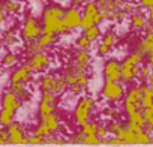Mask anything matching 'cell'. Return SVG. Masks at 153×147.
Returning a JSON list of instances; mask_svg holds the SVG:
<instances>
[{
  "label": "cell",
  "instance_id": "obj_24",
  "mask_svg": "<svg viewBox=\"0 0 153 147\" xmlns=\"http://www.w3.org/2000/svg\"><path fill=\"white\" fill-rule=\"evenodd\" d=\"M92 41L83 33V35H80L78 38H76V41H75V47L76 48H80V50H90L92 48Z\"/></svg>",
  "mask_w": 153,
  "mask_h": 147
},
{
  "label": "cell",
  "instance_id": "obj_32",
  "mask_svg": "<svg viewBox=\"0 0 153 147\" xmlns=\"http://www.w3.org/2000/svg\"><path fill=\"white\" fill-rule=\"evenodd\" d=\"M9 141V134H8V129H0V144L3 143H8Z\"/></svg>",
  "mask_w": 153,
  "mask_h": 147
},
{
  "label": "cell",
  "instance_id": "obj_36",
  "mask_svg": "<svg viewBox=\"0 0 153 147\" xmlns=\"http://www.w3.org/2000/svg\"><path fill=\"white\" fill-rule=\"evenodd\" d=\"M150 86H153V66H152V74H150V77H149V81H147Z\"/></svg>",
  "mask_w": 153,
  "mask_h": 147
},
{
  "label": "cell",
  "instance_id": "obj_14",
  "mask_svg": "<svg viewBox=\"0 0 153 147\" xmlns=\"http://www.w3.org/2000/svg\"><path fill=\"white\" fill-rule=\"evenodd\" d=\"M29 65L32 66V69L35 72H45V71H48V68L51 65V57L45 51L35 53V54H32V57L29 60Z\"/></svg>",
  "mask_w": 153,
  "mask_h": 147
},
{
  "label": "cell",
  "instance_id": "obj_40",
  "mask_svg": "<svg viewBox=\"0 0 153 147\" xmlns=\"http://www.w3.org/2000/svg\"><path fill=\"white\" fill-rule=\"evenodd\" d=\"M150 54H153V51H152V53H150ZM147 56H149V54H147Z\"/></svg>",
  "mask_w": 153,
  "mask_h": 147
},
{
  "label": "cell",
  "instance_id": "obj_30",
  "mask_svg": "<svg viewBox=\"0 0 153 147\" xmlns=\"http://www.w3.org/2000/svg\"><path fill=\"white\" fill-rule=\"evenodd\" d=\"M3 42H5V45L12 47V45H15V44L18 42V38H17V35H15V33L8 32V33H5V36H3Z\"/></svg>",
  "mask_w": 153,
  "mask_h": 147
},
{
  "label": "cell",
  "instance_id": "obj_3",
  "mask_svg": "<svg viewBox=\"0 0 153 147\" xmlns=\"http://www.w3.org/2000/svg\"><path fill=\"white\" fill-rule=\"evenodd\" d=\"M63 77L68 83V90L72 95H80V93H83L84 90L89 89L90 78L87 75V72H81L78 69H75L74 66L68 65L66 69H65Z\"/></svg>",
  "mask_w": 153,
  "mask_h": 147
},
{
  "label": "cell",
  "instance_id": "obj_15",
  "mask_svg": "<svg viewBox=\"0 0 153 147\" xmlns=\"http://www.w3.org/2000/svg\"><path fill=\"white\" fill-rule=\"evenodd\" d=\"M81 18H83V14L81 11L76 8V6H71L66 9L65 12V17H63V21L66 24L68 29L71 30H75V29H80V24H81Z\"/></svg>",
  "mask_w": 153,
  "mask_h": 147
},
{
  "label": "cell",
  "instance_id": "obj_1",
  "mask_svg": "<svg viewBox=\"0 0 153 147\" xmlns=\"http://www.w3.org/2000/svg\"><path fill=\"white\" fill-rule=\"evenodd\" d=\"M66 9H63L59 5H51L47 6L42 12V27L45 32H53L57 33L59 36H66L72 30L66 27L63 17H65Z\"/></svg>",
  "mask_w": 153,
  "mask_h": 147
},
{
  "label": "cell",
  "instance_id": "obj_19",
  "mask_svg": "<svg viewBox=\"0 0 153 147\" xmlns=\"http://www.w3.org/2000/svg\"><path fill=\"white\" fill-rule=\"evenodd\" d=\"M48 128H50V131L53 132V134H57L59 131H60V128H62V125H60V116H59V113H53V114H50V116H47V117H44V119H41Z\"/></svg>",
  "mask_w": 153,
  "mask_h": 147
},
{
  "label": "cell",
  "instance_id": "obj_6",
  "mask_svg": "<svg viewBox=\"0 0 153 147\" xmlns=\"http://www.w3.org/2000/svg\"><path fill=\"white\" fill-rule=\"evenodd\" d=\"M123 110H125L126 116H131L135 111L143 110V89H141V84L140 86H132L126 92L125 101H123Z\"/></svg>",
  "mask_w": 153,
  "mask_h": 147
},
{
  "label": "cell",
  "instance_id": "obj_28",
  "mask_svg": "<svg viewBox=\"0 0 153 147\" xmlns=\"http://www.w3.org/2000/svg\"><path fill=\"white\" fill-rule=\"evenodd\" d=\"M3 8L8 14H17L21 11V3L12 2V0H6V2H3Z\"/></svg>",
  "mask_w": 153,
  "mask_h": 147
},
{
  "label": "cell",
  "instance_id": "obj_12",
  "mask_svg": "<svg viewBox=\"0 0 153 147\" xmlns=\"http://www.w3.org/2000/svg\"><path fill=\"white\" fill-rule=\"evenodd\" d=\"M117 42H119L117 33H116L114 30L107 32V33L102 36V39L99 41V44H98V56H99V57H107V56L113 51V48L117 45Z\"/></svg>",
  "mask_w": 153,
  "mask_h": 147
},
{
  "label": "cell",
  "instance_id": "obj_23",
  "mask_svg": "<svg viewBox=\"0 0 153 147\" xmlns=\"http://www.w3.org/2000/svg\"><path fill=\"white\" fill-rule=\"evenodd\" d=\"M35 135H38V137H41V138H44V140H47V138H50V137H53L54 134L50 131V128L41 120V123L36 126V129H35V132H33Z\"/></svg>",
  "mask_w": 153,
  "mask_h": 147
},
{
  "label": "cell",
  "instance_id": "obj_38",
  "mask_svg": "<svg viewBox=\"0 0 153 147\" xmlns=\"http://www.w3.org/2000/svg\"><path fill=\"white\" fill-rule=\"evenodd\" d=\"M152 141H153V134H152Z\"/></svg>",
  "mask_w": 153,
  "mask_h": 147
},
{
  "label": "cell",
  "instance_id": "obj_18",
  "mask_svg": "<svg viewBox=\"0 0 153 147\" xmlns=\"http://www.w3.org/2000/svg\"><path fill=\"white\" fill-rule=\"evenodd\" d=\"M143 9H144V8H140L138 11H135L134 14L129 15V18H131V29H132V30H144V29L147 27L149 21L146 20Z\"/></svg>",
  "mask_w": 153,
  "mask_h": 147
},
{
  "label": "cell",
  "instance_id": "obj_2",
  "mask_svg": "<svg viewBox=\"0 0 153 147\" xmlns=\"http://www.w3.org/2000/svg\"><path fill=\"white\" fill-rule=\"evenodd\" d=\"M146 59L147 56L140 50H135L126 56V59L122 62V78H120V81L125 86H131L138 80L141 65L146 62Z\"/></svg>",
  "mask_w": 153,
  "mask_h": 147
},
{
  "label": "cell",
  "instance_id": "obj_33",
  "mask_svg": "<svg viewBox=\"0 0 153 147\" xmlns=\"http://www.w3.org/2000/svg\"><path fill=\"white\" fill-rule=\"evenodd\" d=\"M140 5L143 6V8H152L153 6V0H140Z\"/></svg>",
  "mask_w": 153,
  "mask_h": 147
},
{
  "label": "cell",
  "instance_id": "obj_13",
  "mask_svg": "<svg viewBox=\"0 0 153 147\" xmlns=\"http://www.w3.org/2000/svg\"><path fill=\"white\" fill-rule=\"evenodd\" d=\"M33 69H32V66L29 65V62L27 63H24L23 66H20L14 74H12V77H11V86L12 84H27V83H30L32 81V78H33Z\"/></svg>",
  "mask_w": 153,
  "mask_h": 147
},
{
  "label": "cell",
  "instance_id": "obj_34",
  "mask_svg": "<svg viewBox=\"0 0 153 147\" xmlns=\"http://www.w3.org/2000/svg\"><path fill=\"white\" fill-rule=\"evenodd\" d=\"M147 21H149V24L153 26V6L149 8V17H147Z\"/></svg>",
  "mask_w": 153,
  "mask_h": 147
},
{
  "label": "cell",
  "instance_id": "obj_21",
  "mask_svg": "<svg viewBox=\"0 0 153 147\" xmlns=\"http://www.w3.org/2000/svg\"><path fill=\"white\" fill-rule=\"evenodd\" d=\"M14 117H15V111H14V110L3 108L2 111H0V126L8 128V126L14 122Z\"/></svg>",
  "mask_w": 153,
  "mask_h": 147
},
{
  "label": "cell",
  "instance_id": "obj_31",
  "mask_svg": "<svg viewBox=\"0 0 153 147\" xmlns=\"http://www.w3.org/2000/svg\"><path fill=\"white\" fill-rule=\"evenodd\" d=\"M108 134H110V131H108L107 125H101V123H99V126H98V131H96V135H98V137H99L102 141H105Z\"/></svg>",
  "mask_w": 153,
  "mask_h": 147
},
{
  "label": "cell",
  "instance_id": "obj_4",
  "mask_svg": "<svg viewBox=\"0 0 153 147\" xmlns=\"http://www.w3.org/2000/svg\"><path fill=\"white\" fill-rule=\"evenodd\" d=\"M95 110V99L90 96H81L74 108V120L78 126H83L87 123L92 117V113Z\"/></svg>",
  "mask_w": 153,
  "mask_h": 147
},
{
  "label": "cell",
  "instance_id": "obj_11",
  "mask_svg": "<svg viewBox=\"0 0 153 147\" xmlns=\"http://www.w3.org/2000/svg\"><path fill=\"white\" fill-rule=\"evenodd\" d=\"M44 27H41V24L38 23L36 18L33 17H27L24 26H23V30H21V35H23V39L26 42H30V41H35L39 38V35L42 33Z\"/></svg>",
  "mask_w": 153,
  "mask_h": 147
},
{
  "label": "cell",
  "instance_id": "obj_37",
  "mask_svg": "<svg viewBox=\"0 0 153 147\" xmlns=\"http://www.w3.org/2000/svg\"><path fill=\"white\" fill-rule=\"evenodd\" d=\"M53 2H62V0H53Z\"/></svg>",
  "mask_w": 153,
  "mask_h": 147
},
{
  "label": "cell",
  "instance_id": "obj_22",
  "mask_svg": "<svg viewBox=\"0 0 153 147\" xmlns=\"http://www.w3.org/2000/svg\"><path fill=\"white\" fill-rule=\"evenodd\" d=\"M152 74V65L147 62V63H143L141 65V69H140V74H138V81L140 84H144L146 81H149V77Z\"/></svg>",
  "mask_w": 153,
  "mask_h": 147
},
{
  "label": "cell",
  "instance_id": "obj_8",
  "mask_svg": "<svg viewBox=\"0 0 153 147\" xmlns=\"http://www.w3.org/2000/svg\"><path fill=\"white\" fill-rule=\"evenodd\" d=\"M57 104H59L57 95H54L53 92H48V90H42L41 102H39V117L44 119V117L53 114L57 108Z\"/></svg>",
  "mask_w": 153,
  "mask_h": 147
},
{
  "label": "cell",
  "instance_id": "obj_20",
  "mask_svg": "<svg viewBox=\"0 0 153 147\" xmlns=\"http://www.w3.org/2000/svg\"><path fill=\"white\" fill-rule=\"evenodd\" d=\"M57 36H59L57 33L42 30V33L39 35L38 41H39V44H41L44 48H48V47H51V45H54V44L57 42Z\"/></svg>",
  "mask_w": 153,
  "mask_h": 147
},
{
  "label": "cell",
  "instance_id": "obj_17",
  "mask_svg": "<svg viewBox=\"0 0 153 147\" xmlns=\"http://www.w3.org/2000/svg\"><path fill=\"white\" fill-rule=\"evenodd\" d=\"M21 104H23L21 98H20L14 90H9V92H6V93L3 95V99H2L3 108H9V110L17 111V110L21 107Z\"/></svg>",
  "mask_w": 153,
  "mask_h": 147
},
{
  "label": "cell",
  "instance_id": "obj_5",
  "mask_svg": "<svg viewBox=\"0 0 153 147\" xmlns=\"http://www.w3.org/2000/svg\"><path fill=\"white\" fill-rule=\"evenodd\" d=\"M39 89H41V92L48 90V92H53L54 95L60 96L68 90V83H66L65 77L54 75V74H45L39 80Z\"/></svg>",
  "mask_w": 153,
  "mask_h": 147
},
{
  "label": "cell",
  "instance_id": "obj_35",
  "mask_svg": "<svg viewBox=\"0 0 153 147\" xmlns=\"http://www.w3.org/2000/svg\"><path fill=\"white\" fill-rule=\"evenodd\" d=\"M5 14H6V11H5V8H3V3H0V23L5 20Z\"/></svg>",
  "mask_w": 153,
  "mask_h": 147
},
{
  "label": "cell",
  "instance_id": "obj_16",
  "mask_svg": "<svg viewBox=\"0 0 153 147\" xmlns=\"http://www.w3.org/2000/svg\"><path fill=\"white\" fill-rule=\"evenodd\" d=\"M8 134H9V141L20 144V143H27V135L20 123H11L8 126Z\"/></svg>",
  "mask_w": 153,
  "mask_h": 147
},
{
  "label": "cell",
  "instance_id": "obj_25",
  "mask_svg": "<svg viewBox=\"0 0 153 147\" xmlns=\"http://www.w3.org/2000/svg\"><path fill=\"white\" fill-rule=\"evenodd\" d=\"M98 126H99L98 122H90V120H89L87 123H84V125L80 126V128H81V132H83L84 135H96Z\"/></svg>",
  "mask_w": 153,
  "mask_h": 147
},
{
  "label": "cell",
  "instance_id": "obj_39",
  "mask_svg": "<svg viewBox=\"0 0 153 147\" xmlns=\"http://www.w3.org/2000/svg\"><path fill=\"white\" fill-rule=\"evenodd\" d=\"M152 87H153V86H152ZM150 108H152V110H153V105H152V107H150Z\"/></svg>",
  "mask_w": 153,
  "mask_h": 147
},
{
  "label": "cell",
  "instance_id": "obj_10",
  "mask_svg": "<svg viewBox=\"0 0 153 147\" xmlns=\"http://www.w3.org/2000/svg\"><path fill=\"white\" fill-rule=\"evenodd\" d=\"M90 63H92V54L89 53V50H80L76 48V51L72 56L71 60V66H74L75 69H78L81 72H87L90 69Z\"/></svg>",
  "mask_w": 153,
  "mask_h": 147
},
{
  "label": "cell",
  "instance_id": "obj_7",
  "mask_svg": "<svg viewBox=\"0 0 153 147\" xmlns=\"http://www.w3.org/2000/svg\"><path fill=\"white\" fill-rule=\"evenodd\" d=\"M126 95L125 92V84L122 81H105L102 90H101V96L108 101V102H119L123 99V96Z\"/></svg>",
  "mask_w": 153,
  "mask_h": 147
},
{
  "label": "cell",
  "instance_id": "obj_29",
  "mask_svg": "<svg viewBox=\"0 0 153 147\" xmlns=\"http://www.w3.org/2000/svg\"><path fill=\"white\" fill-rule=\"evenodd\" d=\"M17 60H18V56H17L15 53H8V54L3 57L2 63H3V66L9 68V66H14V65L17 63Z\"/></svg>",
  "mask_w": 153,
  "mask_h": 147
},
{
  "label": "cell",
  "instance_id": "obj_27",
  "mask_svg": "<svg viewBox=\"0 0 153 147\" xmlns=\"http://www.w3.org/2000/svg\"><path fill=\"white\" fill-rule=\"evenodd\" d=\"M84 35L92 42H95V41H98L101 38V29H99V26H92V27H89V29L84 30Z\"/></svg>",
  "mask_w": 153,
  "mask_h": 147
},
{
  "label": "cell",
  "instance_id": "obj_26",
  "mask_svg": "<svg viewBox=\"0 0 153 147\" xmlns=\"http://www.w3.org/2000/svg\"><path fill=\"white\" fill-rule=\"evenodd\" d=\"M143 114L146 119V129L153 134V110L152 108H143Z\"/></svg>",
  "mask_w": 153,
  "mask_h": 147
},
{
  "label": "cell",
  "instance_id": "obj_9",
  "mask_svg": "<svg viewBox=\"0 0 153 147\" xmlns=\"http://www.w3.org/2000/svg\"><path fill=\"white\" fill-rule=\"evenodd\" d=\"M104 80L105 81H120L122 78V62L117 59H108L104 63Z\"/></svg>",
  "mask_w": 153,
  "mask_h": 147
}]
</instances>
